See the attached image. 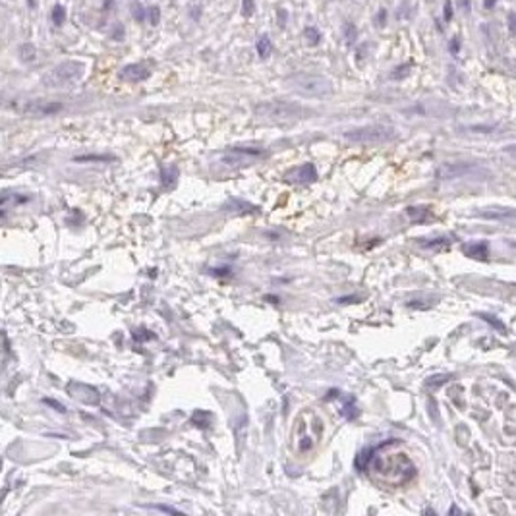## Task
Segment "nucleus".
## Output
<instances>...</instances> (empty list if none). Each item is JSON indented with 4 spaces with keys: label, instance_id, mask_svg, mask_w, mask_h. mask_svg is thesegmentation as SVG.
I'll use <instances>...</instances> for the list:
<instances>
[{
    "label": "nucleus",
    "instance_id": "obj_1",
    "mask_svg": "<svg viewBox=\"0 0 516 516\" xmlns=\"http://www.w3.org/2000/svg\"><path fill=\"white\" fill-rule=\"evenodd\" d=\"M255 114L273 122H292V120L308 116V110L302 105L288 103V101H267L255 107Z\"/></svg>",
    "mask_w": 516,
    "mask_h": 516
},
{
    "label": "nucleus",
    "instance_id": "obj_2",
    "mask_svg": "<svg viewBox=\"0 0 516 516\" xmlns=\"http://www.w3.org/2000/svg\"><path fill=\"white\" fill-rule=\"evenodd\" d=\"M342 137L352 143H366V145H377V143H387L397 137V130L383 124H371V126L352 128L342 132Z\"/></svg>",
    "mask_w": 516,
    "mask_h": 516
},
{
    "label": "nucleus",
    "instance_id": "obj_3",
    "mask_svg": "<svg viewBox=\"0 0 516 516\" xmlns=\"http://www.w3.org/2000/svg\"><path fill=\"white\" fill-rule=\"evenodd\" d=\"M288 85L306 97H315L323 99L332 95V85L331 81L323 76H315V74H298L288 79Z\"/></svg>",
    "mask_w": 516,
    "mask_h": 516
},
{
    "label": "nucleus",
    "instance_id": "obj_4",
    "mask_svg": "<svg viewBox=\"0 0 516 516\" xmlns=\"http://www.w3.org/2000/svg\"><path fill=\"white\" fill-rule=\"evenodd\" d=\"M81 74H83V66L79 62L68 60V62H62L58 66H54L50 72H47L45 78H43V83L47 87H64V85L78 81L81 78Z\"/></svg>",
    "mask_w": 516,
    "mask_h": 516
},
{
    "label": "nucleus",
    "instance_id": "obj_5",
    "mask_svg": "<svg viewBox=\"0 0 516 516\" xmlns=\"http://www.w3.org/2000/svg\"><path fill=\"white\" fill-rule=\"evenodd\" d=\"M263 155V151H259V149H244V147H236L232 149L228 155H224L221 159V163L226 166H244V165H250L252 161H255L257 157Z\"/></svg>",
    "mask_w": 516,
    "mask_h": 516
},
{
    "label": "nucleus",
    "instance_id": "obj_6",
    "mask_svg": "<svg viewBox=\"0 0 516 516\" xmlns=\"http://www.w3.org/2000/svg\"><path fill=\"white\" fill-rule=\"evenodd\" d=\"M479 219L495 221V223H514L516 224V209L514 207H489L483 211H477Z\"/></svg>",
    "mask_w": 516,
    "mask_h": 516
},
{
    "label": "nucleus",
    "instance_id": "obj_7",
    "mask_svg": "<svg viewBox=\"0 0 516 516\" xmlns=\"http://www.w3.org/2000/svg\"><path fill=\"white\" fill-rule=\"evenodd\" d=\"M474 172H479V168L474 165H441L437 168V178L441 180H450V178H460V176H468L474 174Z\"/></svg>",
    "mask_w": 516,
    "mask_h": 516
},
{
    "label": "nucleus",
    "instance_id": "obj_8",
    "mask_svg": "<svg viewBox=\"0 0 516 516\" xmlns=\"http://www.w3.org/2000/svg\"><path fill=\"white\" fill-rule=\"evenodd\" d=\"M286 176H288V180L294 182V184H312V182L317 180V170H315V166H313L312 163H306V165L290 170Z\"/></svg>",
    "mask_w": 516,
    "mask_h": 516
},
{
    "label": "nucleus",
    "instance_id": "obj_9",
    "mask_svg": "<svg viewBox=\"0 0 516 516\" xmlns=\"http://www.w3.org/2000/svg\"><path fill=\"white\" fill-rule=\"evenodd\" d=\"M62 105L60 103H47V101H29L25 103L23 110L27 114H37V116H43V114H56L58 110H62Z\"/></svg>",
    "mask_w": 516,
    "mask_h": 516
},
{
    "label": "nucleus",
    "instance_id": "obj_10",
    "mask_svg": "<svg viewBox=\"0 0 516 516\" xmlns=\"http://www.w3.org/2000/svg\"><path fill=\"white\" fill-rule=\"evenodd\" d=\"M151 76V70L145 64H128L120 70V78L126 81H143Z\"/></svg>",
    "mask_w": 516,
    "mask_h": 516
},
{
    "label": "nucleus",
    "instance_id": "obj_11",
    "mask_svg": "<svg viewBox=\"0 0 516 516\" xmlns=\"http://www.w3.org/2000/svg\"><path fill=\"white\" fill-rule=\"evenodd\" d=\"M462 252L466 253L468 257H476V259H487L489 248H487L485 242H476V244H466V246L462 248Z\"/></svg>",
    "mask_w": 516,
    "mask_h": 516
},
{
    "label": "nucleus",
    "instance_id": "obj_12",
    "mask_svg": "<svg viewBox=\"0 0 516 516\" xmlns=\"http://www.w3.org/2000/svg\"><path fill=\"white\" fill-rule=\"evenodd\" d=\"M271 50H273V45H271V39L263 35L261 39L257 41V54L259 58H269L271 56Z\"/></svg>",
    "mask_w": 516,
    "mask_h": 516
},
{
    "label": "nucleus",
    "instance_id": "obj_13",
    "mask_svg": "<svg viewBox=\"0 0 516 516\" xmlns=\"http://www.w3.org/2000/svg\"><path fill=\"white\" fill-rule=\"evenodd\" d=\"M20 58L23 60V62H33V60H35V47L29 45V43L21 45L20 47Z\"/></svg>",
    "mask_w": 516,
    "mask_h": 516
},
{
    "label": "nucleus",
    "instance_id": "obj_14",
    "mask_svg": "<svg viewBox=\"0 0 516 516\" xmlns=\"http://www.w3.org/2000/svg\"><path fill=\"white\" fill-rule=\"evenodd\" d=\"M64 20H66V10L62 8V4H56V6L52 8V23H54L56 27H60V25L64 23Z\"/></svg>",
    "mask_w": 516,
    "mask_h": 516
},
{
    "label": "nucleus",
    "instance_id": "obj_15",
    "mask_svg": "<svg viewBox=\"0 0 516 516\" xmlns=\"http://www.w3.org/2000/svg\"><path fill=\"white\" fill-rule=\"evenodd\" d=\"M479 317H481V319H483V321L491 323V325H493V327H495L497 331H501V332H503V335H506L505 325H503V323L499 321V319H495V317H493V315H491V313H479Z\"/></svg>",
    "mask_w": 516,
    "mask_h": 516
},
{
    "label": "nucleus",
    "instance_id": "obj_16",
    "mask_svg": "<svg viewBox=\"0 0 516 516\" xmlns=\"http://www.w3.org/2000/svg\"><path fill=\"white\" fill-rule=\"evenodd\" d=\"M132 16H134V20L136 21H143L147 16V10L139 4V2H134V4H132Z\"/></svg>",
    "mask_w": 516,
    "mask_h": 516
},
{
    "label": "nucleus",
    "instance_id": "obj_17",
    "mask_svg": "<svg viewBox=\"0 0 516 516\" xmlns=\"http://www.w3.org/2000/svg\"><path fill=\"white\" fill-rule=\"evenodd\" d=\"M306 39L310 41L312 47H315V45H319L321 35H319V31L315 29V27H306Z\"/></svg>",
    "mask_w": 516,
    "mask_h": 516
},
{
    "label": "nucleus",
    "instance_id": "obj_18",
    "mask_svg": "<svg viewBox=\"0 0 516 516\" xmlns=\"http://www.w3.org/2000/svg\"><path fill=\"white\" fill-rule=\"evenodd\" d=\"M447 381H450V375H435V377H429L426 381V387H441L445 385Z\"/></svg>",
    "mask_w": 516,
    "mask_h": 516
},
{
    "label": "nucleus",
    "instance_id": "obj_19",
    "mask_svg": "<svg viewBox=\"0 0 516 516\" xmlns=\"http://www.w3.org/2000/svg\"><path fill=\"white\" fill-rule=\"evenodd\" d=\"M408 215L414 219V221H416V223H421V221L426 219V215H428V209H416V207H410Z\"/></svg>",
    "mask_w": 516,
    "mask_h": 516
},
{
    "label": "nucleus",
    "instance_id": "obj_20",
    "mask_svg": "<svg viewBox=\"0 0 516 516\" xmlns=\"http://www.w3.org/2000/svg\"><path fill=\"white\" fill-rule=\"evenodd\" d=\"M356 414H358V410L354 406L352 399H348V402H346L344 408H342V416H344V418H356Z\"/></svg>",
    "mask_w": 516,
    "mask_h": 516
},
{
    "label": "nucleus",
    "instance_id": "obj_21",
    "mask_svg": "<svg viewBox=\"0 0 516 516\" xmlns=\"http://www.w3.org/2000/svg\"><path fill=\"white\" fill-rule=\"evenodd\" d=\"M147 20L151 21L153 25H157V23H159V20H161V10H159L157 6H151V8H147Z\"/></svg>",
    "mask_w": 516,
    "mask_h": 516
},
{
    "label": "nucleus",
    "instance_id": "obj_22",
    "mask_svg": "<svg viewBox=\"0 0 516 516\" xmlns=\"http://www.w3.org/2000/svg\"><path fill=\"white\" fill-rule=\"evenodd\" d=\"M253 12H255V2L253 0H244L242 2V14L246 18H252Z\"/></svg>",
    "mask_w": 516,
    "mask_h": 516
},
{
    "label": "nucleus",
    "instance_id": "obj_23",
    "mask_svg": "<svg viewBox=\"0 0 516 516\" xmlns=\"http://www.w3.org/2000/svg\"><path fill=\"white\" fill-rule=\"evenodd\" d=\"M408 72H410V64H404V66H399L390 76H392V79H402L408 76Z\"/></svg>",
    "mask_w": 516,
    "mask_h": 516
},
{
    "label": "nucleus",
    "instance_id": "obj_24",
    "mask_svg": "<svg viewBox=\"0 0 516 516\" xmlns=\"http://www.w3.org/2000/svg\"><path fill=\"white\" fill-rule=\"evenodd\" d=\"M344 29H346V31H344V35H346V41H348V43H354L356 35H358V33H356V27H354L352 23H346V25H344Z\"/></svg>",
    "mask_w": 516,
    "mask_h": 516
},
{
    "label": "nucleus",
    "instance_id": "obj_25",
    "mask_svg": "<svg viewBox=\"0 0 516 516\" xmlns=\"http://www.w3.org/2000/svg\"><path fill=\"white\" fill-rule=\"evenodd\" d=\"M43 402L45 404H49V406H52V408L56 410V412H62V414H66V408L60 404V402H56V400H52V399H43Z\"/></svg>",
    "mask_w": 516,
    "mask_h": 516
},
{
    "label": "nucleus",
    "instance_id": "obj_26",
    "mask_svg": "<svg viewBox=\"0 0 516 516\" xmlns=\"http://www.w3.org/2000/svg\"><path fill=\"white\" fill-rule=\"evenodd\" d=\"M443 10H445V21L452 20V4H450L448 0L445 2V8H443Z\"/></svg>",
    "mask_w": 516,
    "mask_h": 516
},
{
    "label": "nucleus",
    "instance_id": "obj_27",
    "mask_svg": "<svg viewBox=\"0 0 516 516\" xmlns=\"http://www.w3.org/2000/svg\"><path fill=\"white\" fill-rule=\"evenodd\" d=\"M508 29L512 35H516V14H508Z\"/></svg>",
    "mask_w": 516,
    "mask_h": 516
},
{
    "label": "nucleus",
    "instance_id": "obj_28",
    "mask_svg": "<svg viewBox=\"0 0 516 516\" xmlns=\"http://www.w3.org/2000/svg\"><path fill=\"white\" fill-rule=\"evenodd\" d=\"M385 20H387V12L379 10V14H377V25H379V27H383V25H385Z\"/></svg>",
    "mask_w": 516,
    "mask_h": 516
},
{
    "label": "nucleus",
    "instance_id": "obj_29",
    "mask_svg": "<svg viewBox=\"0 0 516 516\" xmlns=\"http://www.w3.org/2000/svg\"><path fill=\"white\" fill-rule=\"evenodd\" d=\"M279 23H281V27L286 25V10H279Z\"/></svg>",
    "mask_w": 516,
    "mask_h": 516
},
{
    "label": "nucleus",
    "instance_id": "obj_30",
    "mask_svg": "<svg viewBox=\"0 0 516 516\" xmlns=\"http://www.w3.org/2000/svg\"><path fill=\"white\" fill-rule=\"evenodd\" d=\"M458 45H460V41H458V37H454V39L450 41V50H452L454 54H457V52H458Z\"/></svg>",
    "mask_w": 516,
    "mask_h": 516
},
{
    "label": "nucleus",
    "instance_id": "obj_31",
    "mask_svg": "<svg viewBox=\"0 0 516 516\" xmlns=\"http://www.w3.org/2000/svg\"><path fill=\"white\" fill-rule=\"evenodd\" d=\"M505 153H506V155H510V157H514V159H516V145L505 147Z\"/></svg>",
    "mask_w": 516,
    "mask_h": 516
},
{
    "label": "nucleus",
    "instance_id": "obj_32",
    "mask_svg": "<svg viewBox=\"0 0 516 516\" xmlns=\"http://www.w3.org/2000/svg\"><path fill=\"white\" fill-rule=\"evenodd\" d=\"M460 4H462V8L466 12H470V0H460Z\"/></svg>",
    "mask_w": 516,
    "mask_h": 516
}]
</instances>
